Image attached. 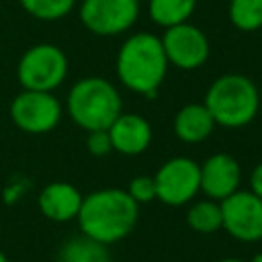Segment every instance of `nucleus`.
Returning <instances> with one entry per match:
<instances>
[{
    "mask_svg": "<svg viewBox=\"0 0 262 262\" xmlns=\"http://www.w3.org/2000/svg\"><path fill=\"white\" fill-rule=\"evenodd\" d=\"M0 262H8V258H6V254L0 250Z\"/></svg>",
    "mask_w": 262,
    "mask_h": 262,
    "instance_id": "393cba45",
    "label": "nucleus"
},
{
    "mask_svg": "<svg viewBox=\"0 0 262 262\" xmlns=\"http://www.w3.org/2000/svg\"><path fill=\"white\" fill-rule=\"evenodd\" d=\"M111 135L113 151L123 156H139L151 143V125L147 119L135 113H121L111 127L106 129Z\"/></svg>",
    "mask_w": 262,
    "mask_h": 262,
    "instance_id": "f8f14e48",
    "label": "nucleus"
},
{
    "mask_svg": "<svg viewBox=\"0 0 262 262\" xmlns=\"http://www.w3.org/2000/svg\"><path fill=\"white\" fill-rule=\"evenodd\" d=\"M186 223L192 231L209 235L221 229V203L213 199L194 201L186 211Z\"/></svg>",
    "mask_w": 262,
    "mask_h": 262,
    "instance_id": "f3484780",
    "label": "nucleus"
},
{
    "mask_svg": "<svg viewBox=\"0 0 262 262\" xmlns=\"http://www.w3.org/2000/svg\"><path fill=\"white\" fill-rule=\"evenodd\" d=\"M61 117L63 104L55 98L53 92L20 90L10 102L12 123L29 135H43L53 131Z\"/></svg>",
    "mask_w": 262,
    "mask_h": 262,
    "instance_id": "423d86ee",
    "label": "nucleus"
},
{
    "mask_svg": "<svg viewBox=\"0 0 262 262\" xmlns=\"http://www.w3.org/2000/svg\"><path fill=\"white\" fill-rule=\"evenodd\" d=\"M248 262H262V252H258V254H254V256H252V258H250Z\"/></svg>",
    "mask_w": 262,
    "mask_h": 262,
    "instance_id": "5701e85b",
    "label": "nucleus"
},
{
    "mask_svg": "<svg viewBox=\"0 0 262 262\" xmlns=\"http://www.w3.org/2000/svg\"><path fill=\"white\" fill-rule=\"evenodd\" d=\"M82 199H84V194L72 182L55 180L41 188V192L37 196V205H39V211L43 213V217H47L49 221L68 223L78 217Z\"/></svg>",
    "mask_w": 262,
    "mask_h": 262,
    "instance_id": "ddd939ff",
    "label": "nucleus"
},
{
    "mask_svg": "<svg viewBox=\"0 0 262 262\" xmlns=\"http://www.w3.org/2000/svg\"><path fill=\"white\" fill-rule=\"evenodd\" d=\"M201 168V192L207 199L213 201H223L235 190H239L242 182V168L239 162L231 154H213L209 156Z\"/></svg>",
    "mask_w": 262,
    "mask_h": 262,
    "instance_id": "9b49d317",
    "label": "nucleus"
},
{
    "mask_svg": "<svg viewBox=\"0 0 262 262\" xmlns=\"http://www.w3.org/2000/svg\"><path fill=\"white\" fill-rule=\"evenodd\" d=\"M168 68L170 63L166 59L160 37L147 31L129 35L121 43L115 59V72L119 82L127 90L143 96L158 94V88L162 86Z\"/></svg>",
    "mask_w": 262,
    "mask_h": 262,
    "instance_id": "f03ea898",
    "label": "nucleus"
},
{
    "mask_svg": "<svg viewBox=\"0 0 262 262\" xmlns=\"http://www.w3.org/2000/svg\"><path fill=\"white\" fill-rule=\"evenodd\" d=\"M66 113L86 133L108 129L111 123L123 113V98L119 88L106 78L86 76L70 88Z\"/></svg>",
    "mask_w": 262,
    "mask_h": 262,
    "instance_id": "7ed1b4c3",
    "label": "nucleus"
},
{
    "mask_svg": "<svg viewBox=\"0 0 262 262\" xmlns=\"http://www.w3.org/2000/svg\"><path fill=\"white\" fill-rule=\"evenodd\" d=\"M156 199L168 207L188 205L201 192V168L186 156L166 160L154 174Z\"/></svg>",
    "mask_w": 262,
    "mask_h": 262,
    "instance_id": "0eeeda50",
    "label": "nucleus"
},
{
    "mask_svg": "<svg viewBox=\"0 0 262 262\" xmlns=\"http://www.w3.org/2000/svg\"><path fill=\"white\" fill-rule=\"evenodd\" d=\"M68 55L55 43H37L29 47L16 63V80L23 90L53 92L68 78Z\"/></svg>",
    "mask_w": 262,
    "mask_h": 262,
    "instance_id": "39448f33",
    "label": "nucleus"
},
{
    "mask_svg": "<svg viewBox=\"0 0 262 262\" xmlns=\"http://www.w3.org/2000/svg\"><path fill=\"white\" fill-rule=\"evenodd\" d=\"M250 190L262 199V162L254 166V170L250 172Z\"/></svg>",
    "mask_w": 262,
    "mask_h": 262,
    "instance_id": "4be33fe9",
    "label": "nucleus"
},
{
    "mask_svg": "<svg viewBox=\"0 0 262 262\" xmlns=\"http://www.w3.org/2000/svg\"><path fill=\"white\" fill-rule=\"evenodd\" d=\"M203 104L217 125L239 129L250 125L260 108L258 86L244 74H223L207 88Z\"/></svg>",
    "mask_w": 262,
    "mask_h": 262,
    "instance_id": "20e7f679",
    "label": "nucleus"
},
{
    "mask_svg": "<svg viewBox=\"0 0 262 262\" xmlns=\"http://www.w3.org/2000/svg\"><path fill=\"white\" fill-rule=\"evenodd\" d=\"M78 16L86 31L96 37L127 33L139 16V0H80Z\"/></svg>",
    "mask_w": 262,
    "mask_h": 262,
    "instance_id": "6e6552de",
    "label": "nucleus"
},
{
    "mask_svg": "<svg viewBox=\"0 0 262 262\" xmlns=\"http://www.w3.org/2000/svg\"><path fill=\"white\" fill-rule=\"evenodd\" d=\"M221 229L242 244L262 239V199L252 190H235L221 201Z\"/></svg>",
    "mask_w": 262,
    "mask_h": 262,
    "instance_id": "1a4fd4ad",
    "label": "nucleus"
},
{
    "mask_svg": "<svg viewBox=\"0 0 262 262\" xmlns=\"http://www.w3.org/2000/svg\"><path fill=\"white\" fill-rule=\"evenodd\" d=\"M86 149L96 156V158H102L106 154L113 151V143H111V135L106 129H98V131H88L86 135Z\"/></svg>",
    "mask_w": 262,
    "mask_h": 262,
    "instance_id": "412c9836",
    "label": "nucleus"
},
{
    "mask_svg": "<svg viewBox=\"0 0 262 262\" xmlns=\"http://www.w3.org/2000/svg\"><path fill=\"white\" fill-rule=\"evenodd\" d=\"M137 219L139 205L127 190L117 186L98 188L86 194L76 217L80 233L104 246L125 239L135 229Z\"/></svg>",
    "mask_w": 262,
    "mask_h": 262,
    "instance_id": "f257e3e1",
    "label": "nucleus"
},
{
    "mask_svg": "<svg viewBox=\"0 0 262 262\" xmlns=\"http://www.w3.org/2000/svg\"><path fill=\"white\" fill-rule=\"evenodd\" d=\"M196 8V0H147V16L162 29L188 23Z\"/></svg>",
    "mask_w": 262,
    "mask_h": 262,
    "instance_id": "dca6fc26",
    "label": "nucleus"
},
{
    "mask_svg": "<svg viewBox=\"0 0 262 262\" xmlns=\"http://www.w3.org/2000/svg\"><path fill=\"white\" fill-rule=\"evenodd\" d=\"M76 2L78 0H18V4L27 14L45 23L61 20L74 10Z\"/></svg>",
    "mask_w": 262,
    "mask_h": 262,
    "instance_id": "6ab92c4d",
    "label": "nucleus"
},
{
    "mask_svg": "<svg viewBox=\"0 0 262 262\" xmlns=\"http://www.w3.org/2000/svg\"><path fill=\"white\" fill-rule=\"evenodd\" d=\"M217 262H244V260H239V258H221Z\"/></svg>",
    "mask_w": 262,
    "mask_h": 262,
    "instance_id": "b1692460",
    "label": "nucleus"
},
{
    "mask_svg": "<svg viewBox=\"0 0 262 262\" xmlns=\"http://www.w3.org/2000/svg\"><path fill=\"white\" fill-rule=\"evenodd\" d=\"M129 192V196L137 203V205H145V203H151L156 199V182H154V176H135L131 178L129 186L125 188Z\"/></svg>",
    "mask_w": 262,
    "mask_h": 262,
    "instance_id": "aec40b11",
    "label": "nucleus"
},
{
    "mask_svg": "<svg viewBox=\"0 0 262 262\" xmlns=\"http://www.w3.org/2000/svg\"><path fill=\"white\" fill-rule=\"evenodd\" d=\"M57 262H111L106 246L86 235L68 237L57 250Z\"/></svg>",
    "mask_w": 262,
    "mask_h": 262,
    "instance_id": "2eb2a0df",
    "label": "nucleus"
},
{
    "mask_svg": "<svg viewBox=\"0 0 262 262\" xmlns=\"http://www.w3.org/2000/svg\"><path fill=\"white\" fill-rule=\"evenodd\" d=\"M160 41H162L168 63L184 72L199 70L209 59V53H211L207 35L190 20L164 29V35L160 37Z\"/></svg>",
    "mask_w": 262,
    "mask_h": 262,
    "instance_id": "9d476101",
    "label": "nucleus"
},
{
    "mask_svg": "<svg viewBox=\"0 0 262 262\" xmlns=\"http://www.w3.org/2000/svg\"><path fill=\"white\" fill-rule=\"evenodd\" d=\"M0 111H2V108H0Z\"/></svg>",
    "mask_w": 262,
    "mask_h": 262,
    "instance_id": "a878e982",
    "label": "nucleus"
},
{
    "mask_svg": "<svg viewBox=\"0 0 262 262\" xmlns=\"http://www.w3.org/2000/svg\"><path fill=\"white\" fill-rule=\"evenodd\" d=\"M215 127H217V123H215V119L211 117L209 108L203 102L184 104L174 115V121H172L174 135L182 143H190V145L209 139Z\"/></svg>",
    "mask_w": 262,
    "mask_h": 262,
    "instance_id": "4468645a",
    "label": "nucleus"
},
{
    "mask_svg": "<svg viewBox=\"0 0 262 262\" xmlns=\"http://www.w3.org/2000/svg\"><path fill=\"white\" fill-rule=\"evenodd\" d=\"M227 16L237 31L254 33L262 29V0H229Z\"/></svg>",
    "mask_w": 262,
    "mask_h": 262,
    "instance_id": "a211bd4d",
    "label": "nucleus"
}]
</instances>
